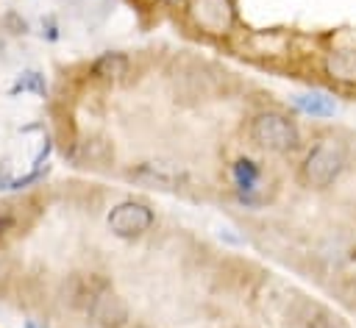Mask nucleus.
<instances>
[{
    "mask_svg": "<svg viewBox=\"0 0 356 328\" xmlns=\"http://www.w3.org/2000/svg\"><path fill=\"white\" fill-rule=\"evenodd\" d=\"M345 164H348L345 145L334 136L320 139L306 150V156L300 161V181L312 189H328L342 175Z\"/></svg>",
    "mask_w": 356,
    "mask_h": 328,
    "instance_id": "f257e3e1",
    "label": "nucleus"
},
{
    "mask_svg": "<svg viewBox=\"0 0 356 328\" xmlns=\"http://www.w3.org/2000/svg\"><path fill=\"white\" fill-rule=\"evenodd\" d=\"M248 139L267 153H292L300 147V131L295 120L281 111H256L248 122Z\"/></svg>",
    "mask_w": 356,
    "mask_h": 328,
    "instance_id": "f03ea898",
    "label": "nucleus"
},
{
    "mask_svg": "<svg viewBox=\"0 0 356 328\" xmlns=\"http://www.w3.org/2000/svg\"><path fill=\"white\" fill-rule=\"evenodd\" d=\"M186 19L203 36H228L236 25V3L234 0H189Z\"/></svg>",
    "mask_w": 356,
    "mask_h": 328,
    "instance_id": "7ed1b4c3",
    "label": "nucleus"
},
{
    "mask_svg": "<svg viewBox=\"0 0 356 328\" xmlns=\"http://www.w3.org/2000/svg\"><path fill=\"white\" fill-rule=\"evenodd\" d=\"M153 222H156V211L145 200H134V197L111 206V211L106 217L108 231L120 239H139L153 228Z\"/></svg>",
    "mask_w": 356,
    "mask_h": 328,
    "instance_id": "20e7f679",
    "label": "nucleus"
},
{
    "mask_svg": "<svg viewBox=\"0 0 356 328\" xmlns=\"http://www.w3.org/2000/svg\"><path fill=\"white\" fill-rule=\"evenodd\" d=\"M128 178L131 181H139L145 186H153V189H181L186 183V172L184 167L172 164V161H139L136 167L128 170Z\"/></svg>",
    "mask_w": 356,
    "mask_h": 328,
    "instance_id": "39448f33",
    "label": "nucleus"
},
{
    "mask_svg": "<svg viewBox=\"0 0 356 328\" xmlns=\"http://www.w3.org/2000/svg\"><path fill=\"white\" fill-rule=\"evenodd\" d=\"M261 167L256 158L250 156H239L234 164H231V181H234V189H236V200L242 206H259L261 203V195H259V186H261Z\"/></svg>",
    "mask_w": 356,
    "mask_h": 328,
    "instance_id": "423d86ee",
    "label": "nucleus"
},
{
    "mask_svg": "<svg viewBox=\"0 0 356 328\" xmlns=\"http://www.w3.org/2000/svg\"><path fill=\"white\" fill-rule=\"evenodd\" d=\"M86 311H89V317H92L95 322L108 325V328H117V325H122V322L128 320V309H125L122 297H120L117 292H111L108 286H100V289H97V295H95L92 303L86 306Z\"/></svg>",
    "mask_w": 356,
    "mask_h": 328,
    "instance_id": "0eeeda50",
    "label": "nucleus"
},
{
    "mask_svg": "<svg viewBox=\"0 0 356 328\" xmlns=\"http://www.w3.org/2000/svg\"><path fill=\"white\" fill-rule=\"evenodd\" d=\"M323 72L339 86H356V47H334L323 56Z\"/></svg>",
    "mask_w": 356,
    "mask_h": 328,
    "instance_id": "6e6552de",
    "label": "nucleus"
},
{
    "mask_svg": "<svg viewBox=\"0 0 356 328\" xmlns=\"http://www.w3.org/2000/svg\"><path fill=\"white\" fill-rule=\"evenodd\" d=\"M67 158H70L75 167H106V164L114 158V147H111L108 139L92 136V139L72 142V147L67 150Z\"/></svg>",
    "mask_w": 356,
    "mask_h": 328,
    "instance_id": "1a4fd4ad",
    "label": "nucleus"
},
{
    "mask_svg": "<svg viewBox=\"0 0 356 328\" xmlns=\"http://www.w3.org/2000/svg\"><path fill=\"white\" fill-rule=\"evenodd\" d=\"M289 103L295 111H300L303 117H312V120H328L337 114V100L320 89L295 92V95H289Z\"/></svg>",
    "mask_w": 356,
    "mask_h": 328,
    "instance_id": "9d476101",
    "label": "nucleus"
},
{
    "mask_svg": "<svg viewBox=\"0 0 356 328\" xmlns=\"http://www.w3.org/2000/svg\"><path fill=\"white\" fill-rule=\"evenodd\" d=\"M131 69V58L122 50H106L89 64V75L95 81H120Z\"/></svg>",
    "mask_w": 356,
    "mask_h": 328,
    "instance_id": "9b49d317",
    "label": "nucleus"
},
{
    "mask_svg": "<svg viewBox=\"0 0 356 328\" xmlns=\"http://www.w3.org/2000/svg\"><path fill=\"white\" fill-rule=\"evenodd\" d=\"M39 95V97H44L47 95V81H44V75L39 72V69H22L19 75H17V81H14V86H11V95Z\"/></svg>",
    "mask_w": 356,
    "mask_h": 328,
    "instance_id": "f8f14e48",
    "label": "nucleus"
},
{
    "mask_svg": "<svg viewBox=\"0 0 356 328\" xmlns=\"http://www.w3.org/2000/svg\"><path fill=\"white\" fill-rule=\"evenodd\" d=\"M11 208H14V206H6V208L0 211V242L8 239L11 231L19 228V217H17V211H11Z\"/></svg>",
    "mask_w": 356,
    "mask_h": 328,
    "instance_id": "ddd939ff",
    "label": "nucleus"
},
{
    "mask_svg": "<svg viewBox=\"0 0 356 328\" xmlns=\"http://www.w3.org/2000/svg\"><path fill=\"white\" fill-rule=\"evenodd\" d=\"M11 181H14V175L8 172V167H0V195H3V192H8Z\"/></svg>",
    "mask_w": 356,
    "mask_h": 328,
    "instance_id": "4468645a",
    "label": "nucleus"
},
{
    "mask_svg": "<svg viewBox=\"0 0 356 328\" xmlns=\"http://www.w3.org/2000/svg\"><path fill=\"white\" fill-rule=\"evenodd\" d=\"M42 36H47L50 42H56V39H58V28H56L53 17H47V33H42Z\"/></svg>",
    "mask_w": 356,
    "mask_h": 328,
    "instance_id": "2eb2a0df",
    "label": "nucleus"
},
{
    "mask_svg": "<svg viewBox=\"0 0 356 328\" xmlns=\"http://www.w3.org/2000/svg\"><path fill=\"white\" fill-rule=\"evenodd\" d=\"M22 328H50V325L39 322V320H25V325H22Z\"/></svg>",
    "mask_w": 356,
    "mask_h": 328,
    "instance_id": "dca6fc26",
    "label": "nucleus"
},
{
    "mask_svg": "<svg viewBox=\"0 0 356 328\" xmlns=\"http://www.w3.org/2000/svg\"><path fill=\"white\" fill-rule=\"evenodd\" d=\"M134 328H147V325H134Z\"/></svg>",
    "mask_w": 356,
    "mask_h": 328,
    "instance_id": "f3484780",
    "label": "nucleus"
},
{
    "mask_svg": "<svg viewBox=\"0 0 356 328\" xmlns=\"http://www.w3.org/2000/svg\"><path fill=\"white\" fill-rule=\"evenodd\" d=\"M164 3H178V0H164Z\"/></svg>",
    "mask_w": 356,
    "mask_h": 328,
    "instance_id": "a211bd4d",
    "label": "nucleus"
}]
</instances>
